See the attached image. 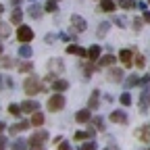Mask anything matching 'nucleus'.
Instances as JSON below:
<instances>
[{
    "instance_id": "f257e3e1",
    "label": "nucleus",
    "mask_w": 150,
    "mask_h": 150,
    "mask_svg": "<svg viewBox=\"0 0 150 150\" xmlns=\"http://www.w3.org/2000/svg\"><path fill=\"white\" fill-rule=\"evenodd\" d=\"M63 106H65V96H63V92H54L52 96H50V100H48V110L56 112V110H61Z\"/></svg>"
},
{
    "instance_id": "f03ea898",
    "label": "nucleus",
    "mask_w": 150,
    "mask_h": 150,
    "mask_svg": "<svg viewBox=\"0 0 150 150\" xmlns=\"http://www.w3.org/2000/svg\"><path fill=\"white\" fill-rule=\"evenodd\" d=\"M23 90L33 96V94H38V92L42 90V83H40V79H38V77H27L25 83H23Z\"/></svg>"
},
{
    "instance_id": "7ed1b4c3",
    "label": "nucleus",
    "mask_w": 150,
    "mask_h": 150,
    "mask_svg": "<svg viewBox=\"0 0 150 150\" xmlns=\"http://www.w3.org/2000/svg\"><path fill=\"white\" fill-rule=\"evenodd\" d=\"M17 38H19V42H31L33 40V31H31V27H27V25H19L17 27Z\"/></svg>"
},
{
    "instance_id": "20e7f679",
    "label": "nucleus",
    "mask_w": 150,
    "mask_h": 150,
    "mask_svg": "<svg viewBox=\"0 0 150 150\" xmlns=\"http://www.w3.org/2000/svg\"><path fill=\"white\" fill-rule=\"evenodd\" d=\"M71 25L75 27V31H86L88 29V23H86V19L83 17H79V15H71Z\"/></svg>"
},
{
    "instance_id": "39448f33",
    "label": "nucleus",
    "mask_w": 150,
    "mask_h": 150,
    "mask_svg": "<svg viewBox=\"0 0 150 150\" xmlns=\"http://www.w3.org/2000/svg\"><path fill=\"white\" fill-rule=\"evenodd\" d=\"M46 140H48V134L42 129V131H35V134H33L27 142H29V146H40V144H44Z\"/></svg>"
},
{
    "instance_id": "423d86ee",
    "label": "nucleus",
    "mask_w": 150,
    "mask_h": 150,
    "mask_svg": "<svg viewBox=\"0 0 150 150\" xmlns=\"http://www.w3.org/2000/svg\"><path fill=\"white\" fill-rule=\"evenodd\" d=\"M136 138H138L140 142H144V144H150V125H148V123L142 125V127L136 131Z\"/></svg>"
},
{
    "instance_id": "0eeeda50",
    "label": "nucleus",
    "mask_w": 150,
    "mask_h": 150,
    "mask_svg": "<svg viewBox=\"0 0 150 150\" xmlns=\"http://www.w3.org/2000/svg\"><path fill=\"white\" fill-rule=\"evenodd\" d=\"M98 102H100V92L94 90L92 96H90V102H88V108H90V110H96V108H98Z\"/></svg>"
},
{
    "instance_id": "6e6552de",
    "label": "nucleus",
    "mask_w": 150,
    "mask_h": 150,
    "mask_svg": "<svg viewBox=\"0 0 150 150\" xmlns=\"http://www.w3.org/2000/svg\"><path fill=\"white\" fill-rule=\"evenodd\" d=\"M21 108L25 112H35V110H40V102H35V100H25L21 104Z\"/></svg>"
},
{
    "instance_id": "1a4fd4ad",
    "label": "nucleus",
    "mask_w": 150,
    "mask_h": 150,
    "mask_svg": "<svg viewBox=\"0 0 150 150\" xmlns=\"http://www.w3.org/2000/svg\"><path fill=\"white\" fill-rule=\"evenodd\" d=\"M67 52H69V54H77V56H88V50H83V48L77 46V44H69V46H67Z\"/></svg>"
},
{
    "instance_id": "9d476101",
    "label": "nucleus",
    "mask_w": 150,
    "mask_h": 150,
    "mask_svg": "<svg viewBox=\"0 0 150 150\" xmlns=\"http://www.w3.org/2000/svg\"><path fill=\"white\" fill-rule=\"evenodd\" d=\"M112 65H115V56L112 54H104L98 59V67H112Z\"/></svg>"
},
{
    "instance_id": "9b49d317",
    "label": "nucleus",
    "mask_w": 150,
    "mask_h": 150,
    "mask_svg": "<svg viewBox=\"0 0 150 150\" xmlns=\"http://www.w3.org/2000/svg\"><path fill=\"white\" fill-rule=\"evenodd\" d=\"M125 86L127 88H134V86H144V77H138V75H129L125 79Z\"/></svg>"
},
{
    "instance_id": "f8f14e48",
    "label": "nucleus",
    "mask_w": 150,
    "mask_h": 150,
    "mask_svg": "<svg viewBox=\"0 0 150 150\" xmlns=\"http://www.w3.org/2000/svg\"><path fill=\"white\" fill-rule=\"evenodd\" d=\"M27 127H29V121H19V123L11 125V127H8V131H11V134H19V131H25Z\"/></svg>"
},
{
    "instance_id": "ddd939ff",
    "label": "nucleus",
    "mask_w": 150,
    "mask_h": 150,
    "mask_svg": "<svg viewBox=\"0 0 150 150\" xmlns=\"http://www.w3.org/2000/svg\"><path fill=\"white\" fill-rule=\"evenodd\" d=\"M48 69H50L52 73H54V71H56V73H63V69H65V67H63L61 59H50V63H48Z\"/></svg>"
},
{
    "instance_id": "4468645a",
    "label": "nucleus",
    "mask_w": 150,
    "mask_h": 150,
    "mask_svg": "<svg viewBox=\"0 0 150 150\" xmlns=\"http://www.w3.org/2000/svg\"><path fill=\"white\" fill-rule=\"evenodd\" d=\"M94 134H96V131L88 127V131H77V134H75V140H77V142H81V140H92Z\"/></svg>"
},
{
    "instance_id": "2eb2a0df",
    "label": "nucleus",
    "mask_w": 150,
    "mask_h": 150,
    "mask_svg": "<svg viewBox=\"0 0 150 150\" xmlns=\"http://www.w3.org/2000/svg\"><path fill=\"white\" fill-rule=\"evenodd\" d=\"M52 90H54V92H65V90H69V81H67V79H54Z\"/></svg>"
},
{
    "instance_id": "dca6fc26",
    "label": "nucleus",
    "mask_w": 150,
    "mask_h": 150,
    "mask_svg": "<svg viewBox=\"0 0 150 150\" xmlns=\"http://www.w3.org/2000/svg\"><path fill=\"white\" fill-rule=\"evenodd\" d=\"M110 121H115V123H127V115L123 110H115V112H110Z\"/></svg>"
},
{
    "instance_id": "f3484780",
    "label": "nucleus",
    "mask_w": 150,
    "mask_h": 150,
    "mask_svg": "<svg viewBox=\"0 0 150 150\" xmlns=\"http://www.w3.org/2000/svg\"><path fill=\"white\" fill-rule=\"evenodd\" d=\"M106 77H108L110 81H121V77H123V69H110V71L106 73Z\"/></svg>"
},
{
    "instance_id": "a211bd4d",
    "label": "nucleus",
    "mask_w": 150,
    "mask_h": 150,
    "mask_svg": "<svg viewBox=\"0 0 150 150\" xmlns=\"http://www.w3.org/2000/svg\"><path fill=\"white\" fill-rule=\"evenodd\" d=\"M90 108H86V110H77V115H75V119H77V123H88L90 121Z\"/></svg>"
},
{
    "instance_id": "6ab92c4d",
    "label": "nucleus",
    "mask_w": 150,
    "mask_h": 150,
    "mask_svg": "<svg viewBox=\"0 0 150 150\" xmlns=\"http://www.w3.org/2000/svg\"><path fill=\"white\" fill-rule=\"evenodd\" d=\"M21 19H23V11H21V8H15V11H13V15H11V23L21 25Z\"/></svg>"
},
{
    "instance_id": "aec40b11",
    "label": "nucleus",
    "mask_w": 150,
    "mask_h": 150,
    "mask_svg": "<svg viewBox=\"0 0 150 150\" xmlns=\"http://www.w3.org/2000/svg\"><path fill=\"white\" fill-rule=\"evenodd\" d=\"M119 59L123 61V67H131V50H121Z\"/></svg>"
},
{
    "instance_id": "412c9836",
    "label": "nucleus",
    "mask_w": 150,
    "mask_h": 150,
    "mask_svg": "<svg viewBox=\"0 0 150 150\" xmlns=\"http://www.w3.org/2000/svg\"><path fill=\"white\" fill-rule=\"evenodd\" d=\"M100 11L112 13V11H115V2H112V0H100Z\"/></svg>"
},
{
    "instance_id": "4be33fe9",
    "label": "nucleus",
    "mask_w": 150,
    "mask_h": 150,
    "mask_svg": "<svg viewBox=\"0 0 150 150\" xmlns=\"http://www.w3.org/2000/svg\"><path fill=\"white\" fill-rule=\"evenodd\" d=\"M19 56H21V59H29L31 56V48L27 46V42H23L21 46H19Z\"/></svg>"
},
{
    "instance_id": "5701e85b",
    "label": "nucleus",
    "mask_w": 150,
    "mask_h": 150,
    "mask_svg": "<svg viewBox=\"0 0 150 150\" xmlns=\"http://www.w3.org/2000/svg\"><path fill=\"white\" fill-rule=\"evenodd\" d=\"M88 59H90V61H98V59H100V46H92V48L88 50Z\"/></svg>"
},
{
    "instance_id": "b1692460",
    "label": "nucleus",
    "mask_w": 150,
    "mask_h": 150,
    "mask_svg": "<svg viewBox=\"0 0 150 150\" xmlns=\"http://www.w3.org/2000/svg\"><path fill=\"white\" fill-rule=\"evenodd\" d=\"M27 15H29L31 19H40V15H42V8L38 6V4H31V6L27 8Z\"/></svg>"
},
{
    "instance_id": "393cba45",
    "label": "nucleus",
    "mask_w": 150,
    "mask_h": 150,
    "mask_svg": "<svg viewBox=\"0 0 150 150\" xmlns=\"http://www.w3.org/2000/svg\"><path fill=\"white\" fill-rule=\"evenodd\" d=\"M148 104H150V94L146 92V94H142V98H140V112H146Z\"/></svg>"
},
{
    "instance_id": "a878e982",
    "label": "nucleus",
    "mask_w": 150,
    "mask_h": 150,
    "mask_svg": "<svg viewBox=\"0 0 150 150\" xmlns=\"http://www.w3.org/2000/svg\"><path fill=\"white\" fill-rule=\"evenodd\" d=\"M42 123H44V115H42L40 110H35V112H33V117H31V125H35V127H40Z\"/></svg>"
},
{
    "instance_id": "bb28decb",
    "label": "nucleus",
    "mask_w": 150,
    "mask_h": 150,
    "mask_svg": "<svg viewBox=\"0 0 150 150\" xmlns=\"http://www.w3.org/2000/svg\"><path fill=\"white\" fill-rule=\"evenodd\" d=\"M21 110H23V108H21V104H15V102H13V104H8V112H11V115H15V117L21 115Z\"/></svg>"
},
{
    "instance_id": "cd10ccee",
    "label": "nucleus",
    "mask_w": 150,
    "mask_h": 150,
    "mask_svg": "<svg viewBox=\"0 0 150 150\" xmlns=\"http://www.w3.org/2000/svg\"><path fill=\"white\" fill-rule=\"evenodd\" d=\"M11 35V27L6 23H0V40H4V38Z\"/></svg>"
},
{
    "instance_id": "c85d7f7f",
    "label": "nucleus",
    "mask_w": 150,
    "mask_h": 150,
    "mask_svg": "<svg viewBox=\"0 0 150 150\" xmlns=\"http://www.w3.org/2000/svg\"><path fill=\"white\" fill-rule=\"evenodd\" d=\"M27 146H29V142H23V140L13 142V150H27Z\"/></svg>"
},
{
    "instance_id": "c756f323",
    "label": "nucleus",
    "mask_w": 150,
    "mask_h": 150,
    "mask_svg": "<svg viewBox=\"0 0 150 150\" xmlns=\"http://www.w3.org/2000/svg\"><path fill=\"white\" fill-rule=\"evenodd\" d=\"M44 11H48V13H56V11H59V6H56V0H48L46 6H44Z\"/></svg>"
},
{
    "instance_id": "7c9ffc66",
    "label": "nucleus",
    "mask_w": 150,
    "mask_h": 150,
    "mask_svg": "<svg viewBox=\"0 0 150 150\" xmlns=\"http://www.w3.org/2000/svg\"><path fill=\"white\" fill-rule=\"evenodd\" d=\"M108 27H110L108 23H100V25H98V31H96V33H98V38H104V35H106V31H108Z\"/></svg>"
},
{
    "instance_id": "2f4dec72",
    "label": "nucleus",
    "mask_w": 150,
    "mask_h": 150,
    "mask_svg": "<svg viewBox=\"0 0 150 150\" xmlns=\"http://www.w3.org/2000/svg\"><path fill=\"white\" fill-rule=\"evenodd\" d=\"M121 8H136L138 6V2H134V0H121Z\"/></svg>"
},
{
    "instance_id": "473e14b6",
    "label": "nucleus",
    "mask_w": 150,
    "mask_h": 150,
    "mask_svg": "<svg viewBox=\"0 0 150 150\" xmlns=\"http://www.w3.org/2000/svg\"><path fill=\"white\" fill-rule=\"evenodd\" d=\"M119 102H121L123 106H129V104H131V96H129V94H121V98H119Z\"/></svg>"
},
{
    "instance_id": "72a5a7b5",
    "label": "nucleus",
    "mask_w": 150,
    "mask_h": 150,
    "mask_svg": "<svg viewBox=\"0 0 150 150\" xmlns=\"http://www.w3.org/2000/svg\"><path fill=\"white\" fill-rule=\"evenodd\" d=\"M134 63H136V65H138V67L142 69V67L146 65V59H144V56H142V54H138V56H136V59H134Z\"/></svg>"
},
{
    "instance_id": "f704fd0d",
    "label": "nucleus",
    "mask_w": 150,
    "mask_h": 150,
    "mask_svg": "<svg viewBox=\"0 0 150 150\" xmlns=\"http://www.w3.org/2000/svg\"><path fill=\"white\" fill-rule=\"evenodd\" d=\"M81 150H96V142H92V140H88L83 146H81Z\"/></svg>"
},
{
    "instance_id": "c9c22d12",
    "label": "nucleus",
    "mask_w": 150,
    "mask_h": 150,
    "mask_svg": "<svg viewBox=\"0 0 150 150\" xmlns=\"http://www.w3.org/2000/svg\"><path fill=\"white\" fill-rule=\"evenodd\" d=\"M0 65H2L4 69H11V67H15V63H13V59H8V56H6V59H2V63H0Z\"/></svg>"
},
{
    "instance_id": "e433bc0d",
    "label": "nucleus",
    "mask_w": 150,
    "mask_h": 150,
    "mask_svg": "<svg viewBox=\"0 0 150 150\" xmlns=\"http://www.w3.org/2000/svg\"><path fill=\"white\" fill-rule=\"evenodd\" d=\"M19 69H21V71H31L33 65H31V63H21V65H19Z\"/></svg>"
},
{
    "instance_id": "4c0bfd02",
    "label": "nucleus",
    "mask_w": 150,
    "mask_h": 150,
    "mask_svg": "<svg viewBox=\"0 0 150 150\" xmlns=\"http://www.w3.org/2000/svg\"><path fill=\"white\" fill-rule=\"evenodd\" d=\"M134 25H136V27H134V29H136V31H140V29H142V25H144V23H142V19H138V17H136V19H134Z\"/></svg>"
},
{
    "instance_id": "58836bf2",
    "label": "nucleus",
    "mask_w": 150,
    "mask_h": 150,
    "mask_svg": "<svg viewBox=\"0 0 150 150\" xmlns=\"http://www.w3.org/2000/svg\"><path fill=\"white\" fill-rule=\"evenodd\" d=\"M6 144H8V142H6V138L0 134V150H6Z\"/></svg>"
},
{
    "instance_id": "ea45409f",
    "label": "nucleus",
    "mask_w": 150,
    "mask_h": 150,
    "mask_svg": "<svg viewBox=\"0 0 150 150\" xmlns=\"http://www.w3.org/2000/svg\"><path fill=\"white\" fill-rule=\"evenodd\" d=\"M94 125H96L98 129H104V127H102V125H104V121H102L100 117H98V119H94Z\"/></svg>"
},
{
    "instance_id": "a19ab883",
    "label": "nucleus",
    "mask_w": 150,
    "mask_h": 150,
    "mask_svg": "<svg viewBox=\"0 0 150 150\" xmlns=\"http://www.w3.org/2000/svg\"><path fill=\"white\" fill-rule=\"evenodd\" d=\"M59 150H71V146L67 142H63V144H59Z\"/></svg>"
},
{
    "instance_id": "79ce46f5",
    "label": "nucleus",
    "mask_w": 150,
    "mask_h": 150,
    "mask_svg": "<svg viewBox=\"0 0 150 150\" xmlns=\"http://www.w3.org/2000/svg\"><path fill=\"white\" fill-rule=\"evenodd\" d=\"M56 40V35H46V44H52Z\"/></svg>"
},
{
    "instance_id": "37998d69",
    "label": "nucleus",
    "mask_w": 150,
    "mask_h": 150,
    "mask_svg": "<svg viewBox=\"0 0 150 150\" xmlns=\"http://www.w3.org/2000/svg\"><path fill=\"white\" fill-rule=\"evenodd\" d=\"M144 21L150 23V11H144Z\"/></svg>"
},
{
    "instance_id": "c03bdc74",
    "label": "nucleus",
    "mask_w": 150,
    "mask_h": 150,
    "mask_svg": "<svg viewBox=\"0 0 150 150\" xmlns=\"http://www.w3.org/2000/svg\"><path fill=\"white\" fill-rule=\"evenodd\" d=\"M138 8L140 11H146V2H138Z\"/></svg>"
},
{
    "instance_id": "a18cd8bd",
    "label": "nucleus",
    "mask_w": 150,
    "mask_h": 150,
    "mask_svg": "<svg viewBox=\"0 0 150 150\" xmlns=\"http://www.w3.org/2000/svg\"><path fill=\"white\" fill-rule=\"evenodd\" d=\"M31 150H44L42 146H31Z\"/></svg>"
},
{
    "instance_id": "49530a36",
    "label": "nucleus",
    "mask_w": 150,
    "mask_h": 150,
    "mask_svg": "<svg viewBox=\"0 0 150 150\" xmlns=\"http://www.w3.org/2000/svg\"><path fill=\"white\" fill-rule=\"evenodd\" d=\"M2 131H4V123H0V134H2Z\"/></svg>"
},
{
    "instance_id": "de8ad7c7",
    "label": "nucleus",
    "mask_w": 150,
    "mask_h": 150,
    "mask_svg": "<svg viewBox=\"0 0 150 150\" xmlns=\"http://www.w3.org/2000/svg\"><path fill=\"white\" fill-rule=\"evenodd\" d=\"M2 13H4V6H2V4H0V15H2Z\"/></svg>"
},
{
    "instance_id": "09e8293b",
    "label": "nucleus",
    "mask_w": 150,
    "mask_h": 150,
    "mask_svg": "<svg viewBox=\"0 0 150 150\" xmlns=\"http://www.w3.org/2000/svg\"><path fill=\"white\" fill-rule=\"evenodd\" d=\"M13 4H19V0H13Z\"/></svg>"
},
{
    "instance_id": "8fccbe9b",
    "label": "nucleus",
    "mask_w": 150,
    "mask_h": 150,
    "mask_svg": "<svg viewBox=\"0 0 150 150\" xmlns=\"http://www.w3.org/2000/svg\"><path fill=\"white\" fill-rule=\"evenodd\" d=\"M0 52H2V44H0Z\"/></svg>"
},
{
    "instance_id": "3c124183",
    "label": "nucleus",
    "mask_w": 150,
    "mask_h": 150,
    "mask_svg": "<svg viewBox=\"0 0 150 150\" xmlns=\"http://www.w3.org/2000/svg\"><path fill=\"white\" fill-rule=\"evenodd\" d=\"M0 86H2V79H0Z\"/></svg>"
},
{
    "instance_id": "603ef678",
    "label": "nucleus",
    "mask_w": 150,
    "mask_h": 150,
    "mask_svg": "<svg viewBox=\"0 0 150 150\" xmlns=\"http://www.w3.org/2000/svg\"><path fill=\"white\" fill-rule=\"evenodd\" d=\"M148 2H150V0H148Z\"/></svg>"
}]
</instances>
